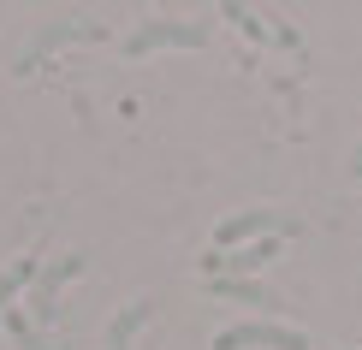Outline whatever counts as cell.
<instances>
[{
  "instance_id": "cell-4",
  "label": "cell",
  "mask_w": 362,
  "mask_h": 350,
  "mask_svg": "<svg viewBox=\"0 0 362 350\" xmlns=\"http://www.w3.org/2000/svg\"><path fill=\"white\" fill-rule=\"evenodd\" d=\"M83 273V255H54V262H42V273H36V285L24 291V309L36 315V327L42 321H54V309H59V291H66L71 279Z\"/></svg>"
},
{
  "instance_id": "cell-6",
  "label": "cell",
  "mask_w": 362,
  "mask_h": 350,
  "mask_svg": "<svg viewBox=\"0 0 362 350\" xmlns=\"http://www.w3.org/2000/svg\"><path fill=\"white\" fill-rule=\"evenodd\" d=\"M148 321H155V303H148V297L125 303V309H119L113 321H107V339H101V350H131V339H137Z\"/></svg>"
},
{
  "instance_id": "cell-11",
  "label": "cell",
  "mask_w": 362,
  "mask_h": 350,
  "mask_svg": "<svg viewBox=\"0 0 362 350\" xmlns=\"http://www.w3.org/2000/svg\"><path fill=\"white\" fill-rule=\"evenodd\" d=\"M351 178H362V143L351 148Z\"/></svg>"
},
{
  "instance_id": "cell-10",
  "label": "cell",
  "mask_w": 362,
  "mask_h": 350,
  "mask_svg": "<svg viewBox=\"0 0 362 350\" xmlns=\"http://www.w3.org/2000/svg\"><path fill=\"white\" fill-rule=\"evenodd\" d=\"M226 18H232L238 30H244V36H250V42H267V24H262V18H255V12H250V6H226Z\"/></svg>"
},
{
  "instance_id": "cell-3",
  "label": "cell",
  "mask_w": 362,
  "mask_h": 350,
  "mask_svg": "<svg viewBox=\"0 0 362 350\" xmlns=\"http://www.w3.org/2000/svg\"><path fill=\"white\" fill-rule=\"evenodd\" d=\"M297 220L291 214H274V208H244V214L220 220L214 226V250H244V243H262V238H291Z\"/></svg>"
},
{
  "instance_id": "cell-9",
  "label": "cell",
  "mask_w": 362,
  "mask_h": 350,
  "mask_svg": "<svg viewBox=\"0 0 362 350\" xmlns=\"http://www.w3.org/2000/svg\"><path fill=\"white\" fill-rule=\"evenodd\" d=\"M6 327H12V339H18L24 350H59V344L48 339V332H36V327L24 321V315H6Z\"/></svg>"
},
{
  "instance_id": "cell-7",
  "label": "cell",
  "mask_w": 362,
  "mask_h": 350,
  "mask_svg": "<svg viewBox=\"0 0 362 350\" xmlns=\"http://www.w3.org/2000/svg\"><path fill=\"white\" fill-rule=\"evenodd\" d=\"M101 36H107V30H101L95 18H89V24L83 18H59V24H48L36 42H30V59H42L48 48H66V42H101Z\"/></svg>"
},
{
  "instance_id": "cell-1",
  "label": "cell",
  "mask_w": 362,
  "mask_h": 350,
  "mask_svg": "<svg viewBox=\"0 0 362 350\" xmlns=\"http://www.w3.org/2000/svg\"><path fill=\"white\" fill-rule=\"evenodd\" d=\"M208 42H214V24H202V18H148L125 36V54L148 59L155 48H208Z\"/></svg>"
},
{
  "instance_id": "cell-8",
  "label": "cell",
  "mask_w": 362,
  "mask_h": 350,
  "mask_svg": "<svg viewBox=\"0 0 362 350\" xmlns=\"http://www.w3.org/2000/svg\"><path fill=\"white\" fill-rule=\"evenodd\" d=\"M36 273H42V262H36V255H18V262H12V267H0V321H6L12 297L36 285Z\"/></svg>"
},
{
  "instance_id": "cell-5",
  "label": "cell",
  "mask_w": 362,
  "mask_h": 350,
  "mask_svg": "<svg viewBox=\"0 0 362 350\" xmlns=\"http://www.w3.org/2000/svg\"><path fill=\"white\" fill-rule=\"evenodd\" d=\"M208 297H220V303H244V309H262V321H267V315L279 321V297L267 291L262 279H208Z\"/></svg>"
},
{
  "instance_id": "cell-2",
  "label": "cell",
  "mask_w": 362,
  "mask_h": 350,
  "mask_svg": "<svg viewBox=\"0 0 362 350\" xmlns=\"http://www.w3.org/2000/svg\"><path fill=\"white\" fill-rule=\"evenodd\" d=\"M214 350H309V339L285 321H238V327H220L214 332Z\"/></svg>"
}]
</instances>
